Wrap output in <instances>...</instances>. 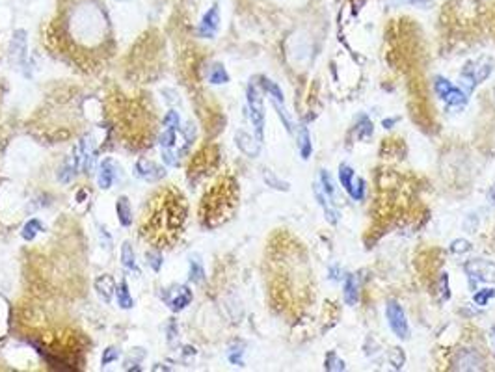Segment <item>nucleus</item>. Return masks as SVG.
<instances>
[{"label":"nucleus","instance_id":"f257e3e1","mask_svg":"<svg viewBox=\"0 0 495 372\" xmlns=\"http://www.w3.org/2000/svg\"><path fill=\"white\" fill-rule=\"evenodd\" d=\"M186 220V199L179 190L166 188L153 199L142 227V236L155 244H171Z\"/></svg>","mask_w":495,"mask_h":372},{"label":"nucleus","instance_id":"f03ea898","mask_svg":"<svg viewBox=\"0 0 495 372\" xmlns=\"http://www.w3.org/2000/svg\"><path fill=\"white\" fill-rule=\"evenodd\" d=\"M235 209V182L220 181L214 184L201 201L199 216L203 220V226L216 227L231 218Z\"/></svg>","mask_w":495,"mask_h":372},{"label":"nucleus","instance_id":"7ed1b4c3","mask_svg":"<svg viewBox=\"0 0 495 372\" xmlns=\"http://www.w3.org/2000/svg\"><path fill=\"white\" fill-rule=\"evenodd\" d=\"M247 106H250V118H252L255 133H257V140L262 142V133H264V106H262L261 91L257 89L255 84L247 86Z\"/></svg>","mask_w":495,"mask_h":372},{"label":"nucleus","instance_id":"20e7f679","mask_svg":"<svg viewBox=\"0 0 495 372\" xmlns=\"http://www.w3.org/2000/svg\"><path fill=\"white\" fill-rule=\"evenodd\" d=\"M339 181L345 188V192L348 194L354 201H363L365 197V181L356 177L354 170L348 164H341L339 166Z\"/></svg>","mask_w":495,"mask_h":372},{"label":"nucleus","instance_id":"39448f33","mask_svg":"<svg viewBox=\"0 0 495 372\" xmlns=\"http://www.w3.org/2000/svg\"><path fill=\"white\" fill-rule=\"evenodd\" d=\"M385 317H387V324L391 331L397 335L398 339H408L410 335V328H408V320H406V313L404 309L398 305V302L391 300L385 307Z\"/></svg>","mask_w":495,"mask_h":372},{"label":"nucleus","instance_id":"423d86ee","mask_svg":"<svg viewBox=\"0 0 495 372\" xmlns=\"http://www.w3.org/2000/svg\"><path fill=\"white\" fill-rule=\"evenodd\" d=\"M192 298H194V296H192V290H190L186 285H177L173 289L162 292V300H164L166 305H168L173 313H179V311L188 307Z\"/></svg>","mask_w":495,"mask_h":372},{"label":"nucleus","instance_id":"0eeeda50","mask_svg":"<svg viewBox=\"0 0 495 372\" xmlns=\"http://www.w3.org/2000/svg\"><path fill=\"white\" fill-rule=\"evenodd\" d=\"M466 272L469 277L476 281H493L495 279V265L486 259H473L466 265Z\"/></svg>","mask_w":495,"mask_h":372},{"label":"nucleus","instance_id":"6e6552de","mask_svg":"<svg viewBox=\"0 0 495 372\" xmlns=\"http://www.w3.org/2000/svg\"><path fill=\"white\" fill-rule=\"evenodd\" d=\"M134 172H136V175L140 177V179H144V181H147V182L161 181L162 177L166 175L164 168L158 166V164H155L153 160H147V158H140V160L136 162Z\"/></svg>","mask_w":495,"mask_h":372},{"label":"nucleus","instance_id":"1a4fd4ad","mask_svg":"<svg viewBox=\"0 0 495 372\" xmlns=\"http://www.w3.org/2000/svg\"><path fill=\"white\" fill-rule=\"evenodd\" d=\"M482 365H484V361H482L481 356L475 350H469V348L460 350L456 359H454V368H458V370H479V368H482Z\"/></svg>","mask_w":495,"mask_h":372},{"label":"nucleus","instance_id":"9d476101","mask_svg":"<svg viewBox=\"0 0 495 372\" xmlns=\"http://www.w3.org/2000/svg\"><path fill=\"white\" fill-rule=\"evenodd\" d=\"M220 28V10L218 6H213L201 19V25L198 28V34L201 38H214Z\"/></svg>","mask_w":495,"mask_h":372},{"label":"nucleus","instance_id":"9b49d317","mask_svg":"<svg viewBox=\"0 0 495 372\" xmlns=\"http://www.w3.org/2000/svg\"><path fill=\"white\" fill-rule=\"evenodd\" d=\"M116 172H117L116 162L112 160V158H104V160L101 162V166H99V175H97L99 188L108 190V188L114 184V181H116V175H117Z\"/></svg>","mask_w":495,"mask_h":372},{"label":"nucleus","instance_id":"f8f14e48","mask_svg":"<svg viewBox=\"0 0 495 372\" xmlns=\"http://www.w3.org/2000/svg\"><path fill=\"white\" fill-rule=\"evenodd\" d=\"M235 143H237V147L246 157L253 158L259 155V140L252 138L247 133H244V131H238V133L235 134Z\"/></svg>","mask_w":495,"mask_h":372},{"label":"nucleus","instance_id":"ddd939ff","mask_svg":"<svg viewBox=\"0 0 495 372\" xmlns=\"http://www.w3.org/2000/svg\"><path fill=\"white\" fill-rule=\"evenodd\" d=\"M95 290H97L99 298H101L104 304H110L112 296L116 292V281H114L112 275H107V274L101 275V277L95 281Z\"/></svg>","mask_w":495,"mask_h":372},{"label":"nucleus","instance_id":"4468645a","mask_svg":"<svg viewBox=\"0 0 495 372\" xmlns=\"http://www.w3.org/2000/svg\"><path fill=\"white\" fill-rule=\"evenodd\" d=\"M80 147H77V149H73V153L69 155V158L65 160V164H63L62 168V173H60V181L62 182H69L71 179L75 177V172L78 170V164H80Z\"/></svg>","mask_w":495,"mask_h":372},{"label":"nucleus","instance_id":"2eb2a0df","mask_svg":"<svg viewBox=\"0 0 495 372\" xmlns=\"http://www.w3.org/2000/svg\"><path fill=\"white\" fill-rule=\"evenodd\" d=\"M116 212H117V220L123 227H129L132 224V209H131V201L129 197L121 196L116 203Z\"/></svg>","mask_w":495,"mask_h":372},{"label":"nucleus","instance_id":"dca6fc26","mask_svg":"<svg viewBox=\"0 0 495 372\" xmlns=\"http://www.w3.org/2000/svg\"><path fill=\"white\" fill-rule=\"evenodd\" d=\"M359 292H358V279L354 274H348L345 279V302L346 305H356L358 304Z\"/></svg>","mask_w":495,"mask_h":372},{"label":"nucleus","instance_id":"f3484780","mask_svg":"<svg viewBox=\"0 0 495 372\" xmlns=\"http://www.w3.org/2000/svg\"><path fill=\"white\" fill-rule=\"evenodd\" d=\"M121 263L127 270H134L138 272V265H136V255H134V250L129 240H125L121 246Z\"/></svg>","mask_w":495,"mask_h":372},{"label":"nucleus","instance_id":"a211bd4d","mask_svg":"<svg viewBox=\"0 0 495 372\" xmlns=\"http://www.w3.org/2000/svg\"><path fill=\"white\" fill-rule=\"evenodd\" d=\"M116 294H117V305L121 309H131L134 305V300H132L131 292H129V285L127 281H121V283L116 287Z\"/></svg>","mask_w":495,"mask_h":372},{"label":"nucleus","instance_id":"6ab92c4d","mask_svg":"<svg viewBox=\"0 0 495 372\" xmlns=\"http://www.w3.org/2000/svg\"><path fill=\"white\" fill-rule=\"evenodd\" d=\"M441 99L447 104H451V106H462V104L467 103V93H464L460 88H456V86H452Z\"/></svg>","mask_w":495,"mask_h":372},{"label":"nucleus","instance_id":"aec40b11","mask_svg":"<svg viewBox=\"0 0 495 372\" xmlns=\"http://www.w3.org/2000/svg\"><path fill=\"white\" fill-rule=\"evenodd\" d=\"M311 153H313V143H311L309 131H307V127H302L300 128V157L304 158V160H307V158L311 157Z\"/></svg>","mask_w":495,"mask_h":372},{"label":"nucleus","instance_id":"412c9836","mask_svg":"<svg viewBox=\"0 0 495 372\" xmlns=\"http://www.w3.org/2000/svg\"><path fill=\"white\" fill-rule=\"evenodd\" d=\"M209 82L210 84H227L229 75L222 64H214L209 71Z\"/></svg>","mask_w":495,"mask_h":372},{"label":"nucleus","instance_id":"4be33fe9","mask_svg":"<svg viewBox=\"0 0 495 372\" xmlns=\"http://www.w3.org/2000/svg\"><path fill=\"white\" fill-rule=\"evenodd\" d=\"M39 231H43V224H41L38 218H32V220H28L25 224V227H23V233H21V235H23V238L30 242V240L36 238V235H38Z\"/></svg>","mask_w":495,"mask_h":372},{"label":"nucleus","instance_id":"5701e85b","mask_svg":"<svg viewBox=\"0 0 495 372\" xmlns=\"http://www.w3.org/2000/svg\"><path fill=\"white\" fill-rule=\"evenodd\" d=\"M262 179H264V182H267L268 186H272V188H276V190H283V192L289 190V182L277 179L276 173L270 172V170H262Z\"/></svg>","mask_w":495,"mask_h":372},{"label":"nucleus","instance_id":"b1692460","mask_svg":"<svg viewBox=\"0 0 495 372\" xmlns=\"http://www.w3.org/2000/svg\"><path fill=\"white\" fill-rule=\"evenodd\" d=\"M261 86L267 89L270 95H272V101H277V103H285V97H283L281 88H279L276 82H272L270 79H261Z\"/></svg>","mask_w":495,"mask_h":372},{"label":"nucleus","instance_id":"393cba45","mask_svg":"<svg viewBox=\"0 0 495 372\" xmlns=\"http://www.w3.org/2000/svg\"><path fill=\"white\" fill-rule=\"evenodd\" d=\"M315 196H316V199H319V203H321V205H322V209H324L326 218H328V221H330V224H333V226H335V224H337V220H339V214H337V212H335L333 209H331V207L328 205V203H326V197L322 196V192L319 190L316 186H315Z\"/></svg>","mask_w":495,"mask_h":372},{"label":"nucleus","instance_id":"a878e982","mask_svg":"<svg viewBox=\"0 0 495 372\" xmlns=\"http://www.w3.org/2000/svg\"><path fill=\"white\" fill-rule=\"evenodd\" d=\"M356 133H358V138H367L373 134V123H370V119L367 118V116H359L358 119V125H356Z\"/></svg>","mask_w":495,"mask_h":372},{"label":"nucleus","instance_id":"bb28decb","mask_svg":"<svg viewBox=\"0 0 495 372\" xmlns=\"http://www.w3.org/2000/svg\"><path fill=\"white\" fill-rule=\"evenodd\" d=\"M190 281L196 285H201L205 281V270L203 266L199 265L198 261H190V274H188Z\"/></svg>","mask_w":495,"mask_h":372},{"label":"nucleus","instance_id":"cd10ccee","mask_svg":"<svg viewBox=\"0 0 495 372\" xmlns=\"http://www.w3.org/2000/svg\"><path fill=\"white\" fill-rule=\"evenodd\" d=\"M175 140H177V128H171L168 127L164 131V133L161 134V147H164V149H171V147L175 145Z\"/></svg>","mask_w":495,"mask_h":372},{"label":"nucleus","instance_id":"c85d7f7f","mask_svg":"<svg viewBox=\"0 0 495 372\" xmlns=\"http://www.w3.org/2000/svg\"><path fill=\"white\" fill-rule=\"evenodd\" d=\"M326 370H346V363L337 358V354H328V358H326Z\"/></svg>","mask_w":495,"mask_h":372},{"label":"nucleus","instance_id":"c756f323","mask_svg":"<svg viewBox=\"0 0 495 372\" xmlns=\"http://www.w3.org/2000/svg\"><path fill=\"white\" fill-rule=\"evenodd\" d=\"M471 242L469 240H466V238H456L454 242L451 244V251L452 253H456V255H460V253H467V251H471Z\"/></svg>","mask_w":495,"mask_h":372},{"label":"nucleus","instance_id":"7c9ffc66","mask_svg":"<svg viewBox=\"0 0 495 372\" xmlns=\"http://www.w3.org/2000/svg\"><path fill=\"white\" fill-rule=\"evenodd\" d=\"M437 292H439V298L445 302V300L451 298V289H449V275L447 274H441V277H439V281H437Z\"/></svg>","mask_w":495,"mask_h":372},{"label":"nucleus","instance_id":"2f4dec72","mask_svg":"<svg viewBox=\"0 0 495 372\" xmlns=\"http://www.w3.org/2000/svg\"><path fill=\"white\" fill-rule=\"evenodd\" d=\"M451 88H452V82H449V80L443 79V77H436V79H434V89H436L437 97H443Z\"/></svg>","mask_w":495,"mask_h":372},{"label":"nucleus","instance_id":"473e14b6","mask_svg":"<svg viewBox=\"0 0 495 372\" xmlns=\"http://www.w3.org/2000/svg\"><path fill=\"white\" fill-rule=\"evenodd\" d=\"M493 296H495V289H484L473 296V302H475L476 305H488V302H490Z\"/></svg>","mask_w":495,"mask_h":372},{"label":"nucleus","instance_id":"72a5a7b5","mask_svg":"<svg viewBox=\"0 0 495 372\" xmlns=\"http://www.w3.org/2000/svg\"><path fill=\"white\" fill-rule=\"evenodd\" d=\"M321 182H322V186H324L326 194H328V196H333L335 194L333 179H331V175L328 173V170H321Z\"/></svg>","mask_w":495,"mask_h":372},{"label":"nucleus","instance_id":"f704fd0d","mask_svg":"<svg viewBox=\"0 0 495 372\" xmlns=\"http://www.w3.org/2000/svg\"><path fill=\"white\" fill-rule=\"evenodd\" d=\"M146 259H147V265L155 270V272H158V270L162 268V255L158 253V251H147Z\"/></svg>","mask_w":495,"mask_h":372},{"label":"nucleus","instance_id":"c9c22d12","mask_svg":"<svg viewBox=\"0 0 495 372\" xmlns=\"http://www.w3.org/2000/svg\"><path fill=\"white\" fill-rule=\"evenodd\" d=\"M117 358H119V350L114 346H108L104 352H102V358H101V365L104 367V365H110V363L117 361Z\"/></svg>","mask_w":495,"mask_h":372},{"label":"nucleus","instance_id":"e433bc0d","mask_svg":"<svg viewBox=\"0 0 495 372\" xmlns=\"http://www.w3.org/2000/svg\"><path fill=\"white\" fill-rule=\"evenodd\" d=\"M162 123H164V127H171V128H179V114L175 112V110H170V112L166 114L164 119H162Z\"/></svg>","mask_w":495,"mask_h":372},{"label":"nucleus","instance_id":"4c0bfd02","mask_svg":"<svg viewBox=\"0 0 495 372\" xmlns=\"http://www.w3.org/2000/svg\"><path fill=\"white\" fill-rule=\"evenodd\" d=\"M183 134H185L186 143H188V145H190L192 142H194V140H196V134H198V133H196V125H194V123H192V121L186 123L185 127H183Z\"/></svg>","mask_w":495,"mask_h":372},{"label":"nucleus","instance_id":"58836bf2","mask_svg":"<svg viewBox=\"0 0 495 372\" xmlns=\"http://www.w3.org/2000/svg\"><path fill=\"white\" fill-rule=\"evenodd\" d=\"M391 361L395 363L397 368H400L404 365V354L400 348H393V350H391Z\"/></svg>","mask_w":495,"mask_h":372},{"label":"nucleus","instance_id":"ea45409f","mask_svg":"<svg viewBox=\"0 0 495 372\" xmlns=\"http://www.w3.org/2000/svg\"><path fill=\"white\" fill-rule=\"evenodd\" d=\"M240 356H242V350H240V348H233V350L229 352V361L233 363V365H238V367H242L244 361H242V358H240Z\"/></svg>","mask_w":495,"mask_h":372},{"label":"nucleus","instance_id":"a19ab883","mask_svg":"<svg viewBox=\"0 0 495 372\" xmlns=\"http://www.w3.org/2000/svg\"><path fill=\"white\" fill-rule=\"evenodd\" d=\"M162 158H164L166 164H170V166H177V158L173 157V153H170L168 149L164 151V155H162Z\"/></svg>","mask_w":495,"mask_h":372},{"label":"nucleus","instance_id":"79ce46f5","mask_svg":"<svg viewBox=\"0 0 495 372\" xmlns=\"http://www.w3.org/2000/svg\"><path fill=\"white\" fill-rule=\"evenodd\" d=\"M410 4H413V6H427V8H430V0H408Z\"/></svg>","mask_w":495,"mask_h":372},{"label":"nucleus","instance_id":"37998d69","mask_svg":"<svg viewBox=\"0 0 495 372\" xmlns=\"http://www.w3.org/2000/svg\"><path fill=\"white\" fill-rule=\"evenodd\" d=\"M395 123H397V118H395V119H384V123H382V125H384L385 128H391Z\"/></svg>","mask_w":495,"mask_h":372},{"label":"nucleus","instance_id":"c03bdc74","mask_svg":"<svg viewBox=\"0 0 495 372\" xmlns=\"http://www.w3.org/2000/svg\"><path fill=\"white\" fill-rule=\"evenodd\" d=\"M330 274H333V279H339V268L335 266L333 270H330Z\"/></svg>","mask_w":495,"mask_h":372},{"label":"nucleus","instance_id":"a18cd8bd","mask_svg":"<svg viewBox=\"0 0 495 372\" xmlns=\"http://www.w3.org/2000/svg\"><path fill=\"white\" fill-rule=\"evenodd\" d=\"M119 2H127V0H119Z\"/></svg>","mask_w":495,"mask_h":372}]
</instances>
